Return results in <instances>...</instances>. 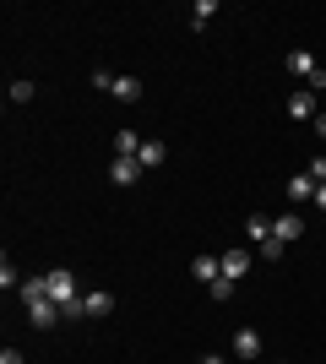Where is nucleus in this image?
<instances>
[{
	"label": "nucleus",
	"instance_id": "nucleus-1",
	"mask_svg": "<svg viewBox=\"0 0 326 364\" xmlns=\"http://www.w3.org/2000/svg\"><path fill=\"white\" fill-rule=\"evenodd\" d=\"M283 65H288V71H294V76H299V82H305L310 92H326V71L315 65V55H310V49H288V55H283Z\"/></svg>",
	"mask_w": 326,
	"mask_h": 364
},
{
	"label": "nucleus",
	"instance_id": "nucleus-2",
	"mask_svg": "<svg viewBox=\"0 0 326 364\" xmlns=\"http://www.w3.org/2000/svg\"><path fill=\"white\" fill-rule=\"evenodd\" d=\"M44 277H49V299L60 304V310H65V304H77V299H82V289H77V272L55 267V272H44Z\"/></svg>",
	"mask_w": 326,
	"mask_h": 364
},
{
	"label": "nucleus",
	"instance_id": "nucleus-3",
	"mask_svg": "<svg viewBox=\"0 0 326 364\" xmlns=\"http://www.w3.org/2000/svg\"><path fill=\"white\" fill-rule=\"evenodd\" d=\"M234 359H239V364L261 359V332H256V326H239V332H234Z\"/></svg>",
	"mask_w": 326,
	"mask_h": 364
},
{
	"label": "nucleus",
	"instance_id": "nucleus-4",
	"mask_svg": "<svg viewBox=\"0 0 326 364\" xmlns=\"http://www.w3.org/2000/svg\"><path fill=\"white\" fill-rule=\"evenodd\" d=\"M283 109H288V120H315V114H321V104H315V92H310V87H299Z\"/></svg>",
	"mask_w": 326,
	"mask_h": 364
},
{
	"label": "nucleus",
	"instance_id": "nucleus-5",
	"mask_svg": "<svg viewBox=\"0 0 326 364\" xmlns=\"http://www.w3.org/2000/svg\"><path fill=\"white\" fill-rule=\"evenodd\" d=\"M272 240H283V245L305 240V218H299V213H283V218H272Z\"/></svg>",
	"mask_w": 326,
	"mask_h": 364
},
{
	"label": "nucleus",
	"instance_id": "nucleus-6",
	"mask_svg": "<svg viewBox=\"0 0 326 364\" xmlns=\"http://www.w3.org/2000/svg\"><path fill=\"white\" fill-rule=\"evenodd\" d=\"M217 267H223V277H234V283H239V277L250 272V250H239V245H234V250H223V256H217Z\"/></svg>",
	"mask_w": 326,
	"mask_h": 364
},
{
	"label": "nucleus",
	"instance_id": "nucleus-7",
	"mask_svg": "<svg viewBox=\"0 0 326 364\" xmlns=\"http://www.w3.org/2000/svg\"><path fill=\"white\" fill-rule=\"evenodd\" d=\"M283 196L294 201V207H305V201H315V180H310V174H294V180L283 185Z\"/></svg>",
	"mask_w": 326,
	"mask_h": 364
},
{
	"label": "nucleus",
	"instance_id": "nucleus-8",
	"mask_svg": "<svg viewBox=\"0 0 326 364\" xmlns=\"http://www.w3.org/2000/svg\"><path fill=\"white\" fill-rule=\"evenodd\" d=\"M109 180H114V185H136L141 164H136V158H114V164H109Z\"/></svg>",
	"mask_w": 326,
	"mask_h": 364
},
{
	"label": "nucleus",
	"instance_id": "nucleus-9",
	"mask_svg": "<svg viewBox=\"0 0 326 364\" xmlns=\"http://www.w3.org/2000/svg\"><path fill=\"white\" fill-rule=\"evenodd\" d=\"M109 310H114V294H104V289L82 294V316H109Z\"/></svg>",
	"mask_w": 326,
	"mask_h": 364
},
{
	"label": "nucleus",
	"instance_id": "nucleus-10",
	"mask_svg": "<svg viewBox=\"0 0 326 364\" xmlns=\"http://www.w3.org/2000/svg\"><path fill=\"white\" fill-rule=\"evenodd\" d=\"M245 240L266 245V240H272V218H261V213H250V218H245Z\"/></svg>",
	"mask_w": 326,
	"mask_h": 364
},
{
	"label": "nucleus",
	"instance_id": "nucleus-11",
	"mask_svg": "<svg viewBox=\"0 0 326 364\" xmlns=\"http://www.w3.org/2000/svg\"><path fill=\"white\" fill-rule=\"evenodd\" d=\"M190 277H202V283H217V277H223L217 256H196V261H190Z\"/></svg>",
	"mask_w": 326,
	"mask_h": 364
},
{
	"label": "nucleus",
	"instance_id": "nucleus-12",
	"mask_svg": "<svg viewBox=\"0 0 326 364\" xmlns=\"http://www.w3.org/2000/svg\"><path fill=\"white\" fill-rule=\"evenodd\" d=\"M163 158H169V147H163V141H141V152H136V164H141V168H158Z\"/></svg>",
	"mask_w": 326,
	"mask_h": 364
},
{
	"label": "nucleus",
	"instance_id": "nucleus-13",
	"mask_svg": "<svg viewBox=\"0 0 326 364\" xmlns=\"http://www.w3.org/2000/svg\"><path fill=\"white\" fill-rule=\"evenodd\" d=\"M136 152H141L136 131H114V158H136Z\"/></svg>",
	"mask_w": 326,
	"mask_h": 364
},
{
	"label": "nucleus",
	"instance_id": "nucleus-14",
	"mask_svg": "<svg viewBox=\"0 0 326 364\" xmlns=\"http://www.w3.org/2000/svg\"><path fill=\"white\" fill-rule=\"evenodd\" d=\"M114 98H120V104H136V98H141V82H136V76H114Z\"/></svg>",
	"mask_w": 326,
	"mask_h": 364
},
{
	"label": "nucleus",
	"instance_id": "nucleus-15",
	"mask_svg": "<svg viewBox=\"0 0 326 364\" xmlns=\"http://www.w3.org/2000/svg\"><path fill=\"white\" fill-rule=\"evenodd\" d=\"M212 16H217V0H196V6H190V28H207Z\"/></svg>",
	"mask_w": 326,
	"mask_h": 364
},
{
	"label": "nucleus",
	"instance_id": "nucleus-16",
	"mask_svg": "<svg viewBox=\"0 0 326 364\" xmlns=\"http://www.w3.org/2000/svg\"><path fill=\"white\" fill-rule=\"evenodd\" d=\"M256 250H261V261H266V267H278V261H283V250H288V245H283V240H266V245H256Z\"/></svg>",
	"mask_w": 326,
	"mask_h": 364
},
{
	"label": "nucleus",
	"instance_id": "nucleus-17",
	"mask_svg": "<svg viewBox=\"0 0 326 364\" xmlns=\"http://www.w3.org/2000/svg\"><path fill=\"white\" fill-rule=\"evenodd\" d=\"M0 289H6V294H11V289H22V277H16V267H11V256L0 261Z\"/></svg>",
	"mask_w": 326,
	"mask_h": 364
},
{
	"label": "nucleus",
	"instance_id": "nucleus-18",
	"mask_svg": "<svg viewBox=\"0 0 326 364\" xmlns=\"http://www.w3.org/2000/svg\"><path fill=\"white\" fill-rule=\"evenodd\" d=\"M305 174H310V180H315V185H326V152H315L310 164H305Z\"/></svg>",
	"mask_w": 326,
	"mask_h": 364
},
{
	"label": "nucleus",
	"instance_id": "nucleus-19",
	"mask_svg": "<svg viewBox=\"0 0 326 364\" xmlns=\"http://www.w3.org/2000/svg\"><path fill=\"white\" fill-rule=\"evenodd\" d=\"M207 289H212V299H217V304H229V294H234V277H217V283H207Z\"/></svg>",
	"mask_w": 326,
	"mask_h": 364
},
{
	"label": "nucleus",
	"instance_id": "nucleus-20",
	"mask_svg": "<svg viewBox=\"0 0 326 364\" xmlns=\"http://www.w3.org/2000/svg\"><path fill=\"white\" fill-rule=\"evenodd\" d=\"M93 87H98V92H114V71H104V65H98V71H93Z\"/></svg>",
	"mask_w": 326,
	"mask_h": 364
},
{
	"label": "nucleus",
	"instance_id": "nucleus-21",
	"mask_svg": "<svg viewBox=\"0 0 326 364\" xmlns=\"http://www.w3.org/2000/svg\"><path fill=\"white\" fill-rule=\"evenodd\" d=\"M33 98V82H11V104H28Z\"/></svg>",
	"mask_w": 326,
	"mask_h": 364
},
{
	"label": "nucleus",
	"instance_id": "nucleus-22",
	"mask_svg": "<svg viewBox=\"0 0 326 364\" xmlns=\"http://www.w3.org/2000/svg\"><path fill=\"white\" fill-rule=\"evenodd\" d=\"M0 364H28V359H22L16 348H0Z\"/></svg>",
	"mask_w": 326,
	"mask_h": 364
},
{
	"label": "nucleus",
	"instance_id": "nucleus-23",
	"mask_svg": "<svg viewBox=\"0 0 326 364\" xmlns=\"http://www.w3.org/2000/svg\"><path fill=\"white\" fill-rule=\"evenodd\" d=\"M315 213H326V185H315Z\"/></svg>",
	"mask_w": 326,
	"mask_h": 364
},
{
	"label": "nucleus",
	"instance_id": "nucleus-24",
	"mask_svg": "<svg viewBox=\"0 0 326 364\" xmlns=\"http://www.w3.org/2000/svg\"><path fill=\"white\" fill-rule=\"evenodd\" d=\"M315 131H321V141H326V109H321V114H315Z\"/></svg>",
	"mask_w": 326,
	"mask_h": 364
},
{
	"label": "nucleus",
	"instance_id": "nucleus-25",
	"mask_svg": "<svg viewBox=\"0 0 326 364\" xmlns=\"http://www.w3.org/2000/svg\"><path fill=\"white\" fill-rule=\"evenodd\" d=\"M202 364H229V359H223V353H202Z\"/></svg>",
	"mask_w": 326,
	"mask_h": 364
},
{
	"label": "nucleus",
	"instance_id": "nucleus-26",
	"mask_svg": "<svg viewBox=\"0 0 326 364\" xmlns=\"http://www.w3.org/2000/svg\"><path fill=\"white\" fill-rule=\"evenodd\" d=\"M321 109H326V104H321Z\"/></svg>",
	"mask_w": 326,
	"mask_h": 364
}]
</instances>
